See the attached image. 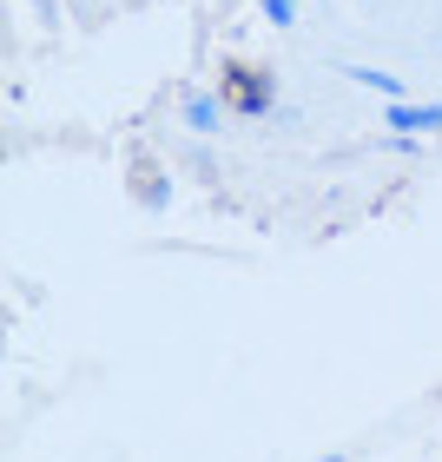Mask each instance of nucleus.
I'll list each match as a JSON object with an SVG mask.
<instances>
[{"instance_id": "1", "label": "nucleus", "mask_w": 442, "mask_h": 462, "mask_svg": "<svg viewBox=\"0 0 442 462\" xmlns=\"http://www.w3.org/2000/svg\"><path fill=\"white\" fill-rule=\"evenodd\" d=\"M390 125H403V133H429V125H442V106H390Z\"/></svg>"}, {"instance_id": "2", "label": "nucleus", "mask_w": 442, "mask_h": 462, "mask_svg": "<svg viewBox=\"0 0 442 462\" xmlns=\"http://www.w3.org/2000/svg\"><path fill=\"white\" fill-rule=\"evenodd\" d=\"M350 73H356V79H364V87H376V93H390V99H396V93H403V87H396V73H370V67H350Z\"/></svg>"}, {"instance_id": "3", "label": "nucleus", "mask_w": 442, "mask_h": 462, "mask_svg": "<svg viewBox=\"0 0 442 462\" xmlns=\"http://www.w3.org/2000/svg\"><path fill=\"white\" fill-rule=\"evenodd\" d=\"M238 106H244V113L264 106V87H258V79H238Z\"/></svg>"}, {"instance_id": "4", "label": "nucleus", "mask_w": 442, "mask_h": 462, "mask_svg": "<svg viewBox=\"0 0 442 462\" xmlns=\"http://www.w3.org/2000/svg\"><path fill=\"white\" fill-rule=\"evenodd\" d=\"M290 14H298V0H264V20H278V27H290Z\"/></svg>"}, {"instance_id": "5", "label": "nucleus", "mask_w": 442, "mask_h": 462, "mask_svg": "<svg viewBox=\"0 0 442 462\" xmlns=\"http://www.w3.org/2000/svg\"><path fill=\"white\" fill-rule=\"evenodd\" d=\"M192 125H205V133L218 125V106H212V99H192Z\"/></svg>"}]
</instances>
